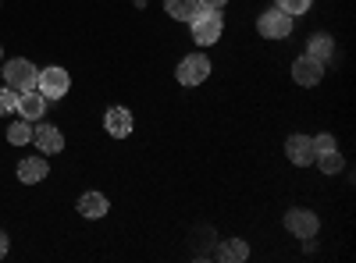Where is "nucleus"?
<instances>
[{
    "label": "nucleus",
    "instance_id": "nucleus-1",
    "mask_svg": "<svg viewBox=\"0 0 356 263\" xmlns=\"http://www.w3.org/2000/svg\"><path fill=\"white\" fill-rule=\"evenodd\" d=\"M189 25H193V43L196 46H214L221 40V33H225V15L211 11V8H200V15Z\"/></svg>",
    "mask_w": 356,
    "mask_h": 263
},
{
    "label": "nucleus",
    "instance_id": "nucleus-2",
    "mask_svg": "<svg viewBox=\"0 0 356 263\" xmlns=\"http://www.w3.org/2000/svg\"><path fill=\"white\" fill-rule=\"evenodd\" d=\"M211 57H207L203 50H196V53H186L182 61H178V68H175V78L186 85V90H193V85H203L207 78H211Z\"/></svg>",
    "mask_w": 356,
    "mask_h": 263
},
{
    "label": "nucleus",
    "instance_id": "nucleus-3",
    "mask_svg": "<svg viewBox=\"0 0 356 263\" xmlns=\"http://www.w3.org/2000/svg\"><path fill=\"white\" fill-rule=\"evenodd\" d=\"M0 75H4V82L11 85L15 93H25V90H36L40 68H36L33 61H25V57H11V61H4Z\"/></svg>",
    "mask_w": 356,
    "mask_h": 263
},
{
    "label": "nucleus",
    "instance_id": "nucleus-4",
    "mask_svg": "<svg viewBox=\"0 0 356 263\" xmlns=\"http://www.w3.org/2000/svg\"><path fill=\"white\" fill-rule=\"evenodd\" d=\"M292 28H296V18L285 15V11H278V8L264 11V15L257 18V33H260L264 40H275V43H278V40H289Z\"/></svg>",
    "mask_w": 356,
    "mask_h": 263
},
{
    "label": "nucleus",
    "instance_id": "nucleus-5",
    "mask_svg": "<svg viewBox=\"0 0 356 263\" xmlns=\"http://www.w3.org/2000/svg\"><path fill=\"white\" fill-rule=\"evenodd\" d=\"M36 90H40L47 100H61V96H68V90H72V75H68L65 68H57V65H50V68H40Z\"/></svg>",
    "mask_w": 356,
    "mask_h": 263
},
{
    "label": "nucleus",
    "instance_id": "nucleus-6",
    "mask_svg": "<svg viewBox=\"0 0 356 263\" xmlns=\"http://www.w3.org/2000/svg\"><path fill=\"white\" fill-rule=\"evenodd\" d=\"M285 231L307 242V239H314L317 231H321V221H317V214L307 210V207H292V210L285 214Z\"/></svg>",
    "mask_w": 356,
    "mask_h": 263
},
{
    "label": "nucleus",
    "instance_id": "nucleus-7",
    "mask_svg": "<svg viewBox=\"0 0 356 263\" xmlns=\"http://www.w3.org/2000/svg\"><path fill=\"white\" fill-rule=\"evenodd\" d=\"M104 128H107L111 139H129L132 128H136L132 110H129V107H107V114H104Z\"/></svg>",
    "mask_w": 356,
    "mask_h": 263
},
{
    "label": "nucleus",
    "instance_id": "nucleus-8",
    "mask_svg": "<svg viewBox=\"0 0 356 263\" xmlns=\"http://www.w3.org/2000/svg\"><path fill=\"white\" fill-rule=\"evenodd\" d=\"M324 68H328V65L314 61L310 53H300L292 61V78H296V85H307V90H310V85H317L324 78Z\"/></svg>",
    "mask_w": 356,
    "mask_h": 263
},
{
    "label": "nucleus",
    "instance_id": "nucleus-9",
    "mask_svg": "<svg viewBox=\"0 0 356 263\" xmlns=\"http://www.w3.org/2000/svg\"><path fill=\"white\" fill-rule=\"evenodd\" d=\"M33 142L40 153H65V132L57 125H33Z\"/></svg>",
    "mask_w": 356,
    "mask_h": 263
},
{
    "label": "nucleus",
    "instance_id": "nucleus-10",
    "mask_svg": "<svg viewBox=\"0 0 356 263\" xmlns=\"http://www.w3.org/2000/svg\"><path fill=\"white\" fill-rule=\"evenodd\" d=\"M15 114L25 121H40L43 114H47V96L40 90H25L18 93V103H15Z\"/></svg>",
    "mask_w": 356,
    "mask_h": 263
},
{
    "label": "nucleus",
    "instance_id": "nucleus-11",
    "mask_svg": "<svg viewBox=\"0 0 356 263\" xmlns=\"http://www.w3.org/2000/svg\"><path fill=\"white\" fill-rule=\"evenodd\" d=\"M285 157H289L296 167H310L314 157H317L310 135H289V139H285Z\"/></svg>",
    "mask_w": 356,
    "mask_h": 263
},
{
    "label": "nucleus",
    "instance_id": "nucleus-12",
    "mask_svg": "<svg viewBox=\"0 0 356 263\" xmlns=\"http://www.w3.org/2000/svg\"><path fill=\"white\" fill-rule=\"evenodd\" d=\"M47 174H50V160L47 157H25L18 164V182L22 185H40V182H47Z\"/></svg>",
    "mask_w": 356,
    "mask_h": 263
},
{
    "label": "nucleus",
    "instance_id": "nucleus-13",
    "mask_svg": "<svg viewBox=\"0 0 356 263\" xmlns=\"http://www.w3.org/2000/svg\"><path fill=\"white\" fill-rule=\"evenodd\" d=\"M107 210H111V199H107L104 192H97V189H89V192H82V196H79V214H82L86 221H97V217H107Z\"/></svg>",
    "mask_w": 356,
    "mask_h": 263
},
{
    "label": "nucleus",
    "instance_id": "nucleus-14",
    "mask_svg": "<svg viewBox=\"0 0 356 263\" xmlns=\"http://www.w3.org/2000/svg\"><path fill=\"white\" fill-rule=\"evenodd\" d=\"M307 53L314 57V61H321V65H328L332 57H335V40H332V36H324V33H317V36L310 40Z\"/></svg>",
    "mask_w": 356,
    "mask_h": 263
},
{
    "label": "nucleus",
    "instance_id": "nucleus-15",
    "mask_svg": "<svg viewBox=\"0 0 356 263\" xmlns=\"http://www.w3.org/2000/svg\"><path fill=\"white\" fill-rule=\"evenodd\" d=\"M164 11L175 22H193L200 15V4H196V0H164Z\"/></svg>",
    "mask_w": 356,
    "mask_h": 263
},
{
    "label": "nucleus",
    "instance_id": "nucleus-16",
    "mask_svg": "<svg viewBox=\"0 0 356 263\" xmlns=\"http://www.w3.org/2000/svg\"><path fill=\"white\" fill-rule=\"evenodd\" d=\"M218 256H221V260H228V263H239V260H246V256H250V246H246L243 239H221Z\"/></svg>",
    "mask_w": 356,
    "mask_h": 263
},
{
    "label": "nucleus",
    "instance_id": "nucleus-17",
    "mask_svg": "<svg viewBox=\"0 0 356 263\" xmlns=\"http://www.w3.org/2000/svg\"><path fill=\"white\" fill-rule=\"evenodd\" d=\"M8 142H11V146H25V142H33V121L18 118L15 125H8Z\"/></svg>",
    "mask_w": 356,
    "mask_h": 263
},
{
    "label": "nucleus",
    "instance_id": "nucleus-18",
    "mask_svg": "<svg viewBox=\"0 0 356 263\" xmlns=\"http://www.w3.org/2000/svg\"><path fill=\"white\" fill-rule=\"evenodd\" d=\"M314 164H317L324 174H339V171L346 167V157H342L339 150H328V153H317V157H314Z\"/></svg>",
    "mask_w": 356,
    "mask_h": 263
},
{
    "label": "nucleus",
    "instance_id": "nucleus-19",
    "mask_svg": "<svg viewBox=\"0 0 356 263\" xmlns=\"http://www.w3.org/2000/svg\"><path fill=\"white\" fill-rule=\"evenodd\" d=\"M310 4H314V0H275V8H278V11H285V15H292V18L307 15V11H310Z\"/></svg>",
    "mask_w": 356,
    "mask_h": 263
},
{
    "label": "nucleus",
    "instance_id": "nucleus-20",
    "mask_svg": "<svg viewBox=\"0 0 356 263\" xmlns=\"http://www.w3.org/2000/svg\"><path fill=\"white\" fill-rule=\"evenodd\" d=\"M310 142H314V153H328V150H339L335 135H328V132H321V135H310Z\"/></svg>",
    "mask_w": 356,
    "mask_h": 263
},
{
    "label": "nucleus",
    "instance_id": "nucleus-21",
    "mask_svg": "<svg viewBox=\"0 0 356 263\" xmlns=\"http://www.w3.org/2000/svg\"><path fill=\"white\" fill-rule=\"evenodd\" d=\"M15 103H18V93L11 90V85H4V90H0V114H15Z\"/></svg>",
    "mask_w": 356,
    "mask_h": 263
},
{
    "label": "nucleus",
    "instance_id": "nucleus-22",
    "mask_svg": "<svg viewBox=\"0 0 356 263\" xmlns=\"http://www.w3.org/2000/svg\"><path fill=\"white\" fill-rule=\"evenodd\" d=\"M196 4H200V8H211V11H225L228 0H196Z\"/></svg>",
    "mask_w": 356,
    "mask_h": 263
},
{
    "label": "nucleus",
    "instance_id": "nucleus-23",
    "mask_svg": "<svg viewBox=\"0 0 356 263\" xmlns=\"http://www.w3.org/2000/svg\"><path fill=\"white\" fill-rule=\"evenodd\" d=\"M8 256V231H0V260Z\"/></svg>",
    "mask_w": 356,
    "mask_h": 263
},
{
    "label": "nucleus",
    "instance_id": "nucleus-24",
    "mask_svg": "<svg viewBox=\"0 0 356 263\" xmlns=\"http://www.w3.org/2000/svg\"><path fill=\"white\" fill-rule=\"evenodd\" d=\"M0 61H4V50H0Z\"/></svg>",
    "mask_w": 356,
    "mask_h": 263
}]
</instances>
